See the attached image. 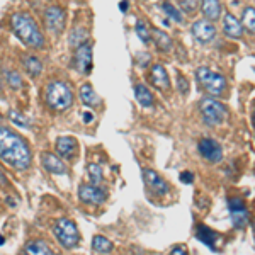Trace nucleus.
Returning <instances> with one entry per match:
<instances>
[{
    "mask_svg": "<svg viewBox=\"0 0 255 255\" xmlns=\"http://www.w3.org/2000/svg\"><path fill=\"white\" fill-rule=\"evenodd\" d=\"M223 31H225V34L232 39H240L242 36H244V26H242V22H238L235 15H232V14H225Z\"/></svg>",
    "mask_w": 255,
    "mask_h": 255,
    "instance_id": "f3484780",
    "label": "nucleus"
},
{
    "mask_svg": "<svg viewBox=\"0 0 255 255\" xmlns=\"http://www.w3.org/2000/svg\"><path fill=\"white\" fill-rule=\"evenodd\" d=\"M196 237H197V240H201L211 250H216V244H218V240H220V235H218L216 232H213L211 228H208L206 225H197Z\"/></svg>",
    "mask_w": 255,
    "mask_h": 255,
    "instance_id": "a211bd4d",
    "label": "nucleus"
},
{
    "mask_svg": "<svg viewBox=\"0 0 255 255\" xmlns=\"http://www.w3.org/2000/svg\"><path fill=\"white\" fill-rule=\"evenodd\" d=\"M134 97L143 108H151L155 104V99H153V94L148 90V87H145L143 84H138L134 87Z\"/></svg>",
    "mask_w": 255,
    "mask_h": 255,
    "instance_id": "4be33fe9",
    "label": "nucleus"
},
{
    "mask_svg": "<svg viewBox=\"0 0 255 255\" xmlns=\"http://www.w3.org/2000/svg\"><path fill=\"white\" fill-rule=\"evenodd\" d=\"M242 26H245L247 29H249L250 34H254L255 31V12H254V7H247L244 10V24Z\"/></svg>",
    "mask_w": 255,
    "mask_h": 255,
    "instance_id": "cd10ccee",
    "label": "nucleus"
},
{
    "mask_svg": "<svg viewBox=\"0 0 255 255\" xmlns=\"http://www.w3.org/2000/svg\"><path fill=\"white\" fill-rule=\"evenodd\" d=\"M136 34H138V38L143 41L145 44L150 43V29L146 27V24H145V20H138L136 22Z\"/></svg>",
    "mask_w": 255,
    "mask_h": 255,
    "instance_id": "c756f323",
    "label": "nucleus"
},
{
    "mask_svg": "<svg viewBox=\"0 0 255 255\" xmlns=\"http://www.w3.org/2000/svg\"><path fill=\"white\" fill-rule=\"evenodd\" d=\"M9 118L12 119V123H15L17 126L20 128H27V126H31V123H29V119H27L26 116H22V114L19 113V111H9Z\"/></svg>",
    "mask_w": 255,
    "mask_h": 255,
    "instance_id": "7c9ffc66",
    "label": "nucleus"
},
{
    "mask_svg": "<svg viewBox=\"0 0 255 255\" xmlns=\"http://www.w3.org/2000/svg\"><path fill=\"white\" fill-rule=\"evenodd\" d=\"M192 36H194L196 41H199V43L208 44L216 38V27L213 26L211 20L199 19L192 24Z\"/></svg>",
    "mask_w": 255,
    "mask_h": 255,
    "instance_id": "9b49d317",
    "label": "nucleus"
},
{
    "mask_svg": "<svg viewBox=\"0 0 255 255\" xmlns=\"http://www.w3.org/2000/svg\"><path fill=\"white\" fill-rule=\"evenodd\" d=\"M87 172H89V179L92 184H96V186H99V184L104 180V175H102V168L96 165V163H89L87 165Z\"/></svg>",
    "mask_w": 255,
    "mask_h": 255,
    "instance_id": "bb28decb",
    "label": "nucleus"
},
{
    "mask_svg": "<svg viewBox=\"0 0 255 255\" xmlns=\"http://www.w3.org/2000/svg\"><path fill=\"white\" fill-rule=\"evenodd\" d=\"M143 180L155 196H165L168 192V184L162 179V175H158V172L151 168L143 170Z\"/></svg>",
    "mask_w": 255,
    "mask_h": 255,
    "instance_id": "f8f14e48",
    "label": "nucleus"
},
{
    "mask_svg": "<svg viewBox=\"0 0 255 255\" xmlns=\"http://www.w3.org/2000/svg\"><path fill=\"white\" fill-rule=\"evenodd\" d=\"M84 121L85 123H92L94 121V114L92 113H84Z\"/></svg>",
    "mask_w": 255,
    "mask_h": 255,
    "instance_id": "4c0bfd02",
    "label": "nucleus"
},
{
    "mask_svg": "<svg viewBox=\"0 0 255 255\" xmlns=\"http://www.w3.org/2000/svg\"><path fill=\"white\" fill-rule=\"evenodd\" d=\"M87 39H89L87 29H84V27H75V29L72 31V34H70L68 41H70V46L77 48V46H80V44L87 43Z\"/></svg>",
    "mask_w": 255,
    "mask_h": 255,
    "instance_id": "a878e982",
    "label": "nucleus"
},
{
    "mask_svg": "<svg viewBox=\"0 0 255 255\" xmlns=\"http://www.w3.org/2000/svg\"><path fill=\"white\" fill-rule=\"evenodd\" d=\"M163 12H165V14L168 15V17L170 19H174L175 22H182L184 20V17H182V12H180L179 9H175L174 5H172L170 2H163Z\"/></svg>",
    "mask_w": 255,
    "mask_h": 255,
    "instance_id": "c85d7f7f",
    "label": "nucleus"
},
{
    "mask_svg": "<svg viewBox=\"0 0 255 255\" xmlns=\"http://www.w3.org/2000/svg\"><path fill=\"white\" fill-rule=\"evenodd\" d=\"M22 67L26 70L27 75H31V77H38L41 75V72H43V63H41L36 56H31V55H26L22 58Z\"/></svg>",
    "mask_w": 255,
    "mask_h": 255,
    "instance_id": "5701e85b",
    "label": "nucleus"
},
{
    "mask_svg": "<svg viewBox=\"0 0 255 255\" xmlns=\"http://www.w3.org/2000/svg\"><path fill=\"white\" fill-rule=\"evenodd\" d=\"M228 208H230V215H232V221L237 228H245L250 221V213L247 208L245 201L242 197H230L228 199Z\"/></svg>",
    "mask_w": 255,
    "mask_h": 255,
    "instance_id": "0eeeda50",
    "label": "nucleus"
},
{
    "mask_svg": "<svg viewBox=\"0 0 255 255\" xmlns=\"http://www.w3.org/2000/svg\"><path fill=\"white\" fill-rule=\"evenodd\" d=\"M79 197L82 203L85 204H102L106 203V199H108V192L104 191L102 187L96 186V184H92V186H89V184H84V186H80L79 189Z\"/></svg>",
    "mask_w": 255,
    "mask_h": 255,
    "instance_id": "1a4fd4ad",
    "label": "nucleus"
},
{
    "mask_svg": "<svg viewBox=\"0 0 255 255\" xmlns=\"http://www.w3.org/2000/svg\"><path fill=\"white\" fill-rule=\"evenodd\" d=\"M75 68L80 73L87 75L92 70V46L89 43H84L75 49Z\"/></svg>",
    "mask_w": 255,
    "mask_h": 255,
    "instance_id": "ddd939ff",
    "label": "nucleus"
},
{
    "mask_svg": "<svg viewBox=\"0 0 255 255\" xmlns=\"http://www.w3.org/2000/svg\"><path fill=\"white\" fill-rule=\"evenodd\" d=\"M12 31L15 32V36L22 41L26 46L29 48H43L44 46V36L41 34L38 24L34 22V19L27 14H14L10 19Z\"/></svg>",
    "mask_w": 255,
    "mask_h": 255,
    "instance_id": "f03ea898",
    "label": "nucleus"
},
{
    "mask_svg": "<svg viewBox=\"0 0 255 255\" xmlns=\"http://www.w3.org/2000/svg\"><path fill=\"white\" fill-rule=\"evenodd\" d=\"M150 82L155 89L162 90V92H167V90L170 89L168 73H167V70L163 68V65H160V63L153 65V68H151V72H150Z\"/></svg>",
    "mask_w": 255,
    "mask_h": 255,
    "instance_id": "4468645a",
    "label": "nucleus"
},
{
    "mask_svg": "<svg viewBox=\"0 0 255 255\" xmlns=\"http://www.w3.org/2000/svg\"><path fill=\"white\" fill-rule=\"evenodd\" d=\"M92 250L99 254H109V252H113V244H111L106 237L97 235V237H94V240H92Z\"/></svg>",
    "mask_w": 255,
    "mask_h": 255,
    "instance_id": "393cba45",
    "label": "nucleus"
},
{
    "mask_svg": "<svg viewBox=\"0 0 255 255\" xmlns=\"http://www.w3.org/2000/svg\"><path fill=\"white\" fill-rule=\"evenodd\" d=\"M41 163H43V167L46 168L48 172H51V174L65 175L68 172L67 165L61 162V158H58L56 155H53V153H43V155H41Z\"/></svg>",
    "mask_w": 255,
    "mask_h": 255,
    "instance_id": "dca6fc26",
    "label": "nucleus"
},
{
    "mask_svg": "<svg viewBox=\"0 0 255 255\" xmlns=\"http://www.w3.org/2000/svg\"><path fill=\"white\" fill-rule=\"evenodd\" d=\"M172 254H174V255H184V254H186V249H184V247H174V249H172Z\"/></svg>",
    "mask_w": 255,
    "mask_h": 255,
    "instance_id": "c9c22d12",
    "label": "nucleus"
},
{
    "mask_svg": "<svg viewBox=\"0 0 255 255\" xmlns=\"http://www.w3.org/2000/svg\"><path fill=\"white\" fill-rule=\"evenodd\" d=\"M0 158L17 170L31 165V150L27 143L9 128H0Z\"/></svg>",
    "mask_w": 255,
    "mask_h": 255,
    "instance_id": "f257e3e1",
    "label": "nucleus"
},
{
    "mask_svg": "<svg viewBox=\"0 0 255 255\" xmlns=\"http://www.w3.org/2000/svg\"><path fill=\"white\" fill-rule=\"evenodd\" d=\"M201 12L208 20H218L221 15V3L220 0H203Z\"/></svg>",
    "mask_w": 255,
    "mask_h": 255,
    "instance_id": "aec40b11",
    "label": "nucleus"
},
{
    "mask_svg": "<svg viewBox=\"0 0 255 255\" xmlns=\"http://www.w3.org/2000/svg\"><path fill=\"white\" fill-rule=\"evenodd\" d=\"M56 151L61 158L72 160L77 155V139L72 136H60L56 139Z\"/></svg>",
    "mask_w": 255,
    "mask_h": 255,
    "instance_id": "2eb2a0df",
    "label": "nucleus"
},
{
    "mask_svg": "<svg viewBox=\"0 0 255 255\" xmlns=\"http://www.w3.org/2000/svg\"><path fill=\"white\" fill-rule=\"evenodd\" d=\"M26 254H34V255H51L53 250L44 244L43 240H34L31 244L26 245Z\"/></svg>",
    "mask_w": 255,
    "mask_h": 255,
    "instance_id": "b1692460",
    "label": "nucleus"
},
{
    "mask_svg": "<svg viewBox=\"0 0 255 255\" xmlns=\"http://www.w3.org/2000/svg\"><path fill=\"white\" fill-rule=\"evenodd\" d=\"M180 182L192 184V182H194V174H192V172H189V170L182 172V174H180Z\"/></svg>",
    "mask_w": 255,
    "mask_h": 255,
    "instance_id": "f704fd0d",
    "label": "nucleus"
},
{
    "mask_svg": "<svg viewBox=\"0 0 255 255\" xmlns=\"http://www.w3.org/2000/svg\"><path fill=\"white\" fill-rule=\"evenodd\" d=\"M5 80H7V84L10 85L12 89H20L22 87V80H20V77H19V73H15V72H5Z\"/></svg>",
    "mask_w": 255,
    "mask_h": 255,
    "instance_id": "2f4dec72",
    "label": "nucleus"
},
{
    "mask_svg": "<svg viewBox=\"0 0 255 255\" xmlns=\"http://www.w3.org/2000/svg\"><path fill=\"white\" fill-rule=\"evenodd\" d=\"M44 20H46L48 29L53 31L55 34H61L65 29V24H67V17H65L63 9L56 5L48 7L46 12H44Z\"/></svg>",
    "mask_w": 255,
    "mask_h": 255,
    "instance_id": "9d476101",
    "label": "nucleus"
},
{
    "mask_svg": "<svg viewBox=\"0 0 255 255\" xmlns=\"http://www.w3.org/2000/svg\"><path fill=\"white\" fill-rule=\"evenodd\" d=\"M128 7H129V2H128V0H121V2H119V9H121V12H126Z\"/></svg>",
    "mask_w": 255,
    "mask_h": 255,
    "instance_id": "e433bc0d",
    "label": "nucleus"
},
{
    "mask_svg": "<svg viewBox=\"0 0 255 255\" xmlns=\"http://www.w3.org/2000/svg\"><path fill=\"white\" fill-rule=\"evenodd\" d=\"M0 186H7L5 175H3V172H2V170H0Z\"/></svg>",
    "mask_w": 255,
    "mask_h": 255,
    "instance_id": "58836bf2",
    "label": "nucleus"
},
{
    "mask_svg": "<svg viewBox=\"0 0 255 255\" xmlns=\"http://www.w3.org/2000/svg\"><path fill=\"white\" fill-rule=\"evenodd\" d=\"M177 89H179V92H182L184 96L189 92V82L184 75H179L177 77Z\"/></svg>",
    "mask_w": 255,
    "mask_h": 255,
    "instance_id": "72a5a7b5",
    "label": "nucleus"
},
{
    "mask_svg": "<svg viewBox=\"0 0 255 255\" xmlns=\"http://www.w3.org/2000/svg\"><path fill=\"white\" fill-rule=\"evenodd\" d=\"M53 232H55L56 240L60 242V245L63 247V249L72 250L79 245V240H80L79 228H77V225L73 223L72 220H68V218H61V220L56 221Z\"/></svg>",
    "mask_w": 255,
    "mask_h": 255,
    "instance_id": "39448f33",
    "label": "nucleus"
},
{
    "mask_svg": "<svg viewBox=\"0 0 255 255\" xmlns=\"http://www.w3.org/2000/svg\"><path fill=\"white\" fill-rule=\"evenodd\" d=\"M196 79H197V84L201 85L208 94L211 96H221V94L226 90V79L220 73L213 72L206 67H201L197 68L196 72Z\"/></svg>",
    "mask_w": 255,
    "mask_h": 255,
    "instance_id": "423d86ee",
    "label": "nucleus"
},
{
    "mask_svg": "<svg viewBox=\"0 0 255 255\" xmlns=\"http://www.w3.org/2000/svg\"><path fill=\"white\" fill-rule=\"evenodd\" d=\"M150 38H153L155 46H157L160 51H163V53H168L172 49V46H174L170 36H168L167 32L162 31V29H151L150 31Z\"/></svg>",
    "mask_w": 255,
    "mask_h": 255,
    "instance_id": "6ab92c4d",
    "label": "nucleus"
},
{
    "mask_svg": "<svg viewBox=\"0 0 255 255\" xmlns=\"http://www.w3.org/2000/svg\"><path fill=\"white\" fill-rule=\"evenodd\" d=\"M197 150H199L201 157L208 160L209 163H220L223 160V148L220 143L213 138H203L197 143Z\"/></svg>",
    "mask_w": 255,
    "mask_h": 255,
    "instance_id": "6e6552de",
    "label": "nucleus"
},
{
    "mask_svg": "<svg viewBox=\"0 0 255 255\" xmlns=\"http://www.w3.org/2000/svg\"><path fill=\"white\" fill-rule=\"evenodd\" d=\"M179 3H180V9L186 12V14H192L197 9L199 0H179Z\"/></svg>",
    "mask_w": 255,
    "mask_h": 255,
    "instance_id": "473e14b6",
    "label": "nucleus"
},
{
    "mask_svg": "<svg viewBox=\"0 0 255 255\" xmlns=\"http://www.w3.org/2000/svg\"><path fill=\"white\" fill-rule=\"evenodd\" d=\"M46 104L55 111H65L73 104V94L65 82L55 80L48 84Z\"/></svg>",
    "mask_w": 255,
    "mask_h": 255,
    "instance_id": "7ed1b4c3",
    "label": "nucleus"
},
{
    "mask_svg": "<svg viewBox=\"0 0 255 255\" xmlns=\"http://www.w3.org/2000/svg\"><path fill=\"white\" fill-rule=\"evenodd\" d=\"M199 113H201V116H203L204 123L209 126L221 125V123H225L226 118H228V109H226V106L211 97H206L199 102Z\"/></svg>",
    "mask_w": 255,
    "mask_h": 255,
    "instance_id": "20e7f679",
    "label": "nucleus"
},
{
    "mask_svg": "<svg viewBox=\"0 0 255 255\" xmlns=\"http://www.w3.org/2000/svg\"><path fill=\"white\" fill-rule=\"evenodd\" d=\"M80 101H82V104L87 106V108H96V106H99V102H101V99L94 92L92 85L84 84L80 87Z\"/></svg>",
    "mask_w": 255,
    "mask_h": 255,
    "instance_id": "412c9836",
    "label": "nucleus"
},
{
    "mask_svg": "<svg viewBox=\"0 0 255 255\" xmlns=\"http://www.w3.org/2000/svg\"><path fill=\"white\" fill-rule=\"evenodd\" d=\"M3 242H5V238H3V237H0V245H2Z\"/></svg>",
    "mask_w": 255,
    "mask_h": 255,
    "instance_id": "ea45409f",
    "label": "nucleus"
}]
</instances>
